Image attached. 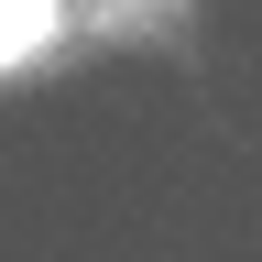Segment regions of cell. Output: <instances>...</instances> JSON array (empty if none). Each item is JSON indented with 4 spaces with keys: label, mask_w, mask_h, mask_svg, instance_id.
<instances>
[{
    "label": "cell",
    "mask_w": 262,
    "mask_h": 262,
    "mask_svg": "<svg viewBox=\"0 0 262 262\" xmlns=\"http://www.w3.org/2000/svg\"><path fill=\"white\" fill-rule=\"evenodd\" d=\"M44 33H55V0H0V66H22Z\"/></svg>",
    "instance_id": "6da1fadb"
}]
</instances>
